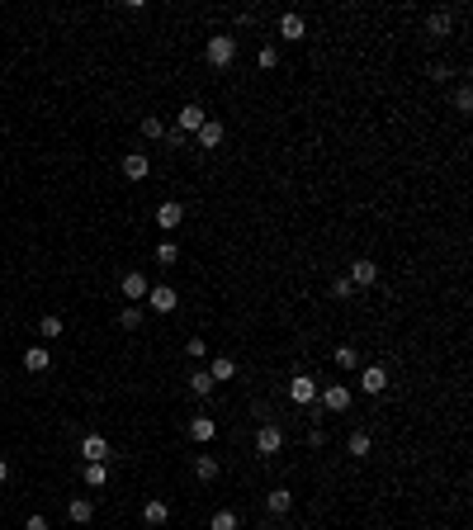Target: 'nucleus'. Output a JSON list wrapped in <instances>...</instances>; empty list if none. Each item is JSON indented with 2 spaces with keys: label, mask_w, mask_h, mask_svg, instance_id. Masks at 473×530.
I'll return each instance as SVG.
<instances>
[{
  "label": "nucleus",
  "mask_w": 473,
  "mask_h": 530,
  "mask_svg": "<svg viewBox=\"0 0 473 530\" xmlns=\"http://www.w3.org/2000/svg\"><path fill=\"white\" fill-rule=\"evenodd\" d=\"M204 119H208L204 105H185V110H180V124H175V128L189 138V133H199V128H204Z\"/></svg>",
  "instance_id": "9"
},
{
  "label": "nucleus",
  "mask_w": 473,
  "mask_h": 530,
  "mask_svg": "<svg viewBox=\"0 0 473 530\" xmlns=\"http://www.w3.org/2000/svg\"><path fill=\"white\" fill-rule=\"evenodd\" d=\"M265 507H270V516H289L294 512V493H289V488H270Z\"/></svg>",
  "instance_id": "13"
},
{
  "label": "nucleus",
  "mask_w": 473,
  "mask_h": 530,
  "mask_svg": "<svg viewBox=\"0 0 473 530\" xmlns=\"http://www.w3.org/2000/svg\"><path fill=\"white\" fill-rule=\"evenodd\" d=\"M284 450V431L280 426H275V421H265V426H261V431H256V454H280Z\"/></svg>",
  "instance_id": "2"
},
{
  "label": "nucleus",
  "mask_w": 473,
  "mask_h": 530,
  "mask_svg": "<svg viewBox=\"0 0 473 530\" xmlns=\"http://www.w3.org/2000/svg\"><path fill=\"white\" fill-rule=\"evenodd\" d=\"M336 370H360V351L355 346H336Z\"/></svg>",
  "instance_id": "26"
},
{
  "label": "nucleus",
  "mask_w": 473,
  "mask_h": 530,
  "mask_svg": "<svg viewBox=\"0 0 473 530\" xmlns=\"http://www.w3.org/2000/svg\"><path fill=\"white\" fill-rule=\"evenodd\" d=\"M119 289H124L128 303H138V298H147V289H152V284H147V275H142V270H128L124 280H119Z\"/></svg>",
  "instance_id": "7"
},
{
  "label": "nucleus",
  "mask_w": 473,
  "mask_h": 530,
  "mask_svg": "<svg viewBox=\"0 0 473 530\" xmlns=\"http://www.w3.org/2000/svg\"><path fill=\"white\" fill-rule=\"evenodd\" d=\"M24 530H47V521H43V516H29V526H24Z\"/></svg>",
  "instance_id": "37"
},
{
  "label": "nucleus",
  "mask_w": 473,
  "mask_h": 530,
  "mask_svg": "<svg viewBox=\"0 0 473 530\" xmlns=\"http://www.w3.org/2000/svg\"><path fill=\"white\" fill-rule=\"evenodd\" d=\"M80 459H85V464H109V440L90 431V436L80 440Z\"/></svg>",
  "instance_id": "4"
},
{
  "label": "nucleus",
  "mask_w": 473,
  "mask_h": 530,
  "mask_svg": "<svg viewBox=\"0 0 473 530\" xmlns=\"http://www.w3.org/2000/svg\"><path fill=\"white\" fill-rule=\"evenodd\" d=\"M256 66H261V71H275V66H280V52H275V47H261V52H256Z\"/></svg>",
  "instance_id": "31"
},
{
  "label": "nucleus",
  "mask_w": 473,
  "mask_h": 530,
  "mask_svg": "<svg viewBox=\"0 0 473 530\" xmlns=\"http://www.w3.org/2000/svg\"><path fill=\"white\" fill-rule=\"evenodd\" d=\"M280 33H284V38H303L308 24H303V15H280Z\"/></svg>",
  "instance_id": "25"
},
{
  "label": "nucleus",
  "mask_w": 473,
  "mask_h": 530,
  "mask_svg": "<svg viewBox=\"0 0 473 530\" xmlns=\"http://www.w3.org/2000/svg\"><path fill=\"white\" fill-rule=\"evenodd\" d=\"M124 175H128V180H147V175H152L147 152H128V156H124Z\"/></svg>",
  "instance_id": "11"
},
{
  "label": "nucleus",
  "mask_w": 473,
  "mask_h": 530,
  "mask_svg": "<svg viewBox=\"0 0 473 530\" xmlns=\"http://www.w3.org/2000/svg\"><path fill=\"white\" fill-rule=\"evenodd\" d=\"M346 280L355 284V289H369V284L378 280V265H374V261H355V265H350V275H346Z\"/></svg>",
  "instance_id": "10"
},
{
  "label": "nucleus",
  "mask_w": 473,
  "mask_h": 530,
  "mask_svg": "<svg viewBox=\"0 0 473 530\" xmlns=\"http://www.w3.org/2000/svg\"><path fill=\"white\" fill-rule=\"evenodd\" d=\"M204 57H208V66H232L236 62V38H227V33H213V38H208L204 43Z\"/></svg>",
  "instance_id": "1"
},
{
  "label": "nucleus",
  "mask_w": 473,
  "mask_h": 530,
  "mask_svg": "<svg viewBox=\"0 0 473 530\" xmlns=\"http://www.w3.org/2000/svg\"><path fill=\"white\" fill-rule=\"evenodd\" d=\"M142 138H166V124L157 114H142Z\"/></svg>",
  "instance_id": "30"
},
{
  "label": "nucleus",
  "mask_w": 473,
  "mask_h": 530,
  "mask_svg": "<svg viewBox=\"0 0 473 530\" xmlns=\"http://www.w3.org/2000/svg\"><path fill=\"white\" fill-rule=\"evenodd\" d=\"M218 473H222L218 454H199V459H194V478H199V483H213Z\"/></svg>",
  "instance_id": "16"
},
{
  "label": "nucleus",
  "mask_w": 473,
  "mask_h": 530,
  "mask_svg": "<svg viewBox=\"0 0 473 530\" xmlns=\"http://www.w3.org/2000/svg\"><path fill=\"white\" fill-rule=\"evenodd\" d=\"M109 478V464H85V488H104Z\"/></svg>",
  "instance_id": "28"
},
{
  "label": "nucleus",
  "mask_w": 473,
  "mask_h": 530,
  "mask_svg": "<svg viewBox=\"0 0 473 530\" xmlns=\"http://www.w3.org/2000/svg\"><path fill=\"white\" fill-rule=\"evenodd\" d=\"M157 261H161V265H175V261H180V247H175V242H161V247H157Z\"/></svg>",
  "instance_id": "32"
},
{
  "label": "nucleus",
  "mask_w": 473,
  "mask_h": 530,
  "mask_svg": "<svg viewBox=\"0 0 473 530\" xmlns=\"http://www.w3.org/2000/svg\"><path fill=\"white\" fill-rule=\"evenodd\" d=\"M232 375H236V360H232V355H213V365H208V379H213V384H227Z\"/></svg>",
  "instance_id": "21"
},
{
  "label": "nucleus",
  "mask_w": 473,
  "mask_h": 530,
  "mask_svg": "<svg viewBox=\"0 0 473 530\" xmlns=\"http://www.w3.org/2000/svg\"><path fill=\"white\" fill-rule=\"evenodd\" d=\"M147 308L152 312H175L180 308V294H175L171 284H157V289H147Z\"/></svg>",
  "instance_id": "3"
},
{
  "label": "nucleus",
  "mask_w": 473,
  "mask_h": 530,
  "mask_svg": "<svg viewBox=\"0 0 473 530\" xmlns=\"http://www.w3.org/2000/svg\"><path fill=\"white\" fill-rule=\"evenodd\" d=\"M5 478H10V459H0V488H5Z\"/></svg>",
  "instance_id": "38"
},
{
  "label": "nucleus",
  "mask_w": 473,
  "mask_h": 530,
  "mask_svg": "<svg viewBox=\"0 0 473 530\" xmlns=\"http://www.w3.org/2000/svg\"><path fill=\"white\" fill-rule=\"evenodd\" d=\"M62 317H52V312H47V317H38V336H43V341H57V336H62Z\"/></svg>",
  "instance_id": "24"
},
{
  "label": "nucleus",
  "mask_w": 473,
  "mask_h": 530,
  "mask_svg": "<svg viewBox=\"0 0 473 530\" xmlns=\"http://www.w3.org/2000/svg\"><path fill=\"white\" fill-rule=\"evenodd\" d=\"M455 110H459V114L473 110V90H469V86H459V90H455Z\"/></svg>",
  "instance_id": "33"
},
{
  "label": "nucleus",
  "mask_w": 473,
  "mask_h": 530,
  "mask_svg": "<svg viewBox=\"0 0 473 530\" xmlns=\"http://www.w3.org/2000/svg\"><path fill=\"white\" fill-rule=\"evenodd\" d=\"M194 142H199L204 152H213V147H218V142H222V124H218V119H204V128L194 133Z\"/></svg>",
  "instance_id": "15"
},
{
  "label": "nucleus",
  "mask_w": 473,
  "mask_h": 530,
  "mask_svg": "<svg viewBox=\"0 0 473 530\" xmlns=\"http://www.w3.org/2000/svg\"><path fill=\"white\" fill-rule=\"evenodd\" d=\"M450 29H455V15H450V10H431V15H426V33H431V38H445Z\"/></svg>",
  "instance_id": "12"
},
{
  "label": "nucleus",
  "mask_w": 473,
  "mask_h": 530,
  "mask_svg": "<svg viewBox=\"0 0 473 530\" xmlns=\"http://www.w3.org/2000/svg\"><path fill=\"white\" fill-rule=\"evenodd\" d=\"M142 521H147V526H166V521H171V507H166L161 497L142 502Z\"/></svg>",
  "instance_id": "17"
},
{
  "label": "nucleus",
  "mask_w": 473,
  "mask_h": 530,
  "mask_svg": "<svg viewBox=\"0 0 473 530\" xmlns=\"http://www.w3.org/2000/svg\"><path fill=\"white\" fill-rule=\"evenodd\" d=\"M119 327H124V331L142 327V308H138V303H128V308H124V312H119Z\"/></svg>",
  "instance_id": "29"
},
{
  "label": "nucleus",
  "mask_w": 473,
  "mask_h": 530,
  "mask_svg": "<svg viewBox=\"0 0 473 530\" xmlns=\"http://www.w3.org/2000/svg\"><path fill=\"white\" fill-rule=\"evenodd\" d=\"M346 450L355 454V459H369V450H374V436H369L364 426H355V431H350V440H346Z\"/></svg>",
  "instance_id": "14"
},
{
  "label": "nucleus",
  "mask_w": 473,
  "mask_h": 530,
  "mask_svg": "<svg viewBox=\"0 0 473 530\" xmlns=\"http://www.w3.org/2000/svg\"><path fill=\"white\" fill-rule=\"evenodd\" d=\"M388 389V370L383 365H364L360 370V393H383Z\"/></svg>",
  "instance_id": "8"
},
{
  "label": "nucleus",
  "mask_w": 473,
  "mask_h": 530,
  "mask_svg": "<svg viewBox=\"0 0 473 530\" xmlns=\"http://www.w3.org/2000/svg\"><path fill=\"white\" fill-rule=\"evenodd\" d=\"M47 365H52L47 346H29V351H24V370H29V375H43Z\"/></svg>",
  "instance_id": "20"
},
{
  "label": "nucleus",
  "mask_w": 473,
  "mask_h": 530,
  "mask_svg": "<svg viewBox=\"0 0 473 530\" xmlns=\"http://www.w3.org/2000/svg\"><path fill=\"white\" fill-rule=\"evenodd\" d=\"M289 398H294V407H313L317 403V379L299 375L294 384H289Z\"/></svg>",
  "instance_id": "6"
},
{
  "label": "nucleus",
  "mask_w": 473,
  "mask_h": 530,
  "mask_svg": "<svg viewBox=\"0 0 473 530\" xmlns=\"http://www.w3.org/2000/svg\"><path fill=\"white\" fill-rule=\"evenodd\" d=\"M66 516H71L76 526H85V521L95 516V502L90 497H71V502H66Z\"/></svg>",
  "instance_id": "22"
},
{
  "label": "nucleus",
  "mask_w": 473,
  "mask_h": 530,
  "mask_svg": "<svg viewBox=\"0 0 473 530\" xmlns=\"http://www.w3.org/2000/svg\"><path fill=\"white\" fill-rule=\"evenodd\" d=\"M331 294H336V298H350V294H355V284L341 275V280H331Z\"/></svg>",
  "instance_id": "34"
},
{
  "label": "nucleus",
  "mask_w": 473,
  "mask_h": 530,
  "mask_svg": "<svg viewBox=\"0 0 473 530\" xmlns=\"http://www.w3.org/2000/svg\"><path fill=\"white\" fill-rule=\"evenodd\" d=\"M208 530H236V512L218 507V512H213V521H208Z\"/></svg>",
  "instance_id": "27"
},
{
  "label": "nucleus",
  "mask_w": 473,
  "mask_h": 530,
  "mask_svg": "<svg viewBox=\"0 0 473 530\" xmlns=\"http://www.w3.org/2000/svg\"><path fill=\"white\" fill-rule=\"evenodd\" d=\"M166 142H171V147H185L189 138H185V133H180V128H166Z\"/></svg>",
  "instance_id": "36"
},
{
  "label": "nucleus",
  "mask_w": 473,
  "mask_h": 530,
  "mask_svg": "<svg viewBox=\"0 0 473 530\" xmlns=\"http://www.w3.org/2000/svg\"><path fill=\"white\" fill-rule=\"evenodd\" d=\"M317 398H322L327 412H346V407H350V389H346V384H327V389H317Z\"/></svg>",
  "instance_id": "5"
},
{
  "label": "nucleus",
  "mask_w": 473,
  "mask_h": 530,
  "mask_svg": "<svg viewBox=\"0 0 473 530\" xmlns=\"http://www.w3.org/2000/svg\"><path fill=\"white\" fill-rule=\"evenodd\" d=\"M308 445H313V450H317V445H327V431H322V426H313V431H308Z\"/></svg>",
  "instance_id": "35"
},
{
  "label": "nucleus",
  "mask_w": 473,
  "mask_h": 530,
  "mask_svg": "<svg viewBox=\"0 0 473 530\" xmlns=\"http://www.w3.org/2000/svg\"><path fill=\"white\" fill-rule=\"evenodd\" d=\"M213 436H218V421H213V417H194V421H189V440L208 445Z\"/></svg>",
  "instance_id": "18"
},
{
  "label": "nucleus",
  "mask_w": 473,
  "mask_h": 530,
  "mask_svg": "<svg viewBox=\"0 0 473 530\" xmlns=\"http://www.w3.org/2000/svg\"><path fill=\"white\" fill-rule=\"evenodd\" d=\"M213 389H218V384L208 379V370H194V375H189V393H194V398H208Z\"/></svg>",
  "instance_id": "23"
},
{
  "label": "nucleus",
  "mask_w": 473,
  "mask_h": 530,
  "mask_svg": "<svg viewBox=\"0 0 473 530\" xmlns=\"http://www.w3.org/2000/svg\"><path fill=\"white\" fill-rule=\"evenodd\" d=\"M180 218H185V208H180L175 199H166V204L157 208V228H166V232H171V228H180Z\"/></svg>",
  "instance_id": "19"
}]
</instances>
